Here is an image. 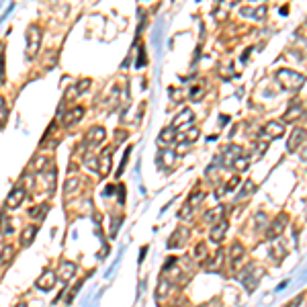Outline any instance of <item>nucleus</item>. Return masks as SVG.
<instances>
[{
  "instance_id": "obj_3",
  "label": "nucleus",
  "mask_w": 307,
  "mask_h": 307,
  "mask_svg": "<svg viewBox=\"0 0 307 307\" xmlns=\"http://www.w3.org/2000/svg\"><path fill=\"white\" fill-rule=\"evenodd\" d=\"M264 277V268L258 266V264H248L246 270H244V275H242V285L246 287V291L252 293L256 287H258L260 279Z\"/></svg>"
},
{
  "instance_id": "obj_30",
  "label": "nucleus",
  "mask_w": 307,
  "mask_h": 307,
  "mask_svg": "<svg viewBox=\"0 0 307 307\" xmlns=\"http://www.w3.org/2000/svg\"><path fill=\"white\" fill-rule=\"evenodd\" d=\"M199 140V129H189L186 135H178V144H191Z\"/></svg>"
},
{
  "instance_id": "obj_34",
  "label": "nucleus",
  "mask_w": 307,
  "mask_h": 307,
  "mask_svg": "<svg viewBox=\"0 0 307 307\" xmlns=\"http://www.w3.org/2000/svg\"><path fill=\"white\" fill-rule=\"evenodd\" d=\"M233 166H235L237 170H248V166H250V158L246 156V154H242L240 158H235V160H233Z\"/></svg>"
},
{
  "instance_id": "obj_12",
  "label": "nucleus",
  "mask_w": 307,
  "mask_h": 307,
  "mask_svg": "<svg viewBox=\"0 0 307 307\" xmlns=\"http://www.w3.org/2000/svg\"><path fill=\"white\" fill-rule=\"evenodd\" d=\"M193 121H195V113H193L191 109H182V111L178 113V117L174 119L172 127H174V129H184V127L193 125Z\"/></svg>"
},
{
  "instance_id": "obj_14",
  "label": "nucleus",
  "mask_w": 307,
  "mask_h": 307,
  "mask_svg": "<svg viewBox=\"0 0 307 307\" xmlns=\"http://www.w3.org/2000/svg\"><path fill=\"white\" fill-rule=\"evenodd\" d=\"M305 129H301V127H297V129H293V133H291V138H289V142H287V150L289 152H297V148L303 144V140H305Z\"/></svg>"
},
{
  "instance_id": "obj_10",
  "label": "nucleus",
  "mask_w": 307,
  "mask_h": 307,
  "mask_svg": "<svg viewBox=\"0 0 307 307\" xmlns=\"http://www.w3.org/2000/svg\"><path fill=\"white\" fill-rule=\"evenodd\" d=\"M189 235H191V231L186 230V228H178L172 235H170V240H168V248L170 250H174V248H180L186 240H189Z\"/></svg>"
},
{
  "instance_id": "obj_19",
  "label": "nucleus",
  "mask_w": 307,
  "mask_h": 307,
  "mask_svg": "<svg viewBox=\"0 0 307 307\" xmlns=\"http://www.w3.org/2000/svg\"><path fill=\"white\" fill-rule=\"evenodd\" d=\"M111 158H113V152H111V150H105V152H102V156H100V160H98V174H100V176H107V174H109Z\"/></svg>"
},
{
  "instance_id": "obj_2",
  "label": "nucleus",
  "mask_w": 307,
  "mask_h": 307,
  "mask_svg": "<svg viewBox=\"0 0 307 307\" xmlns=\"http://www.w3.org/2000/svg\"><path fill=\"white\" fill-rule=\"evenodd\" d=\"M39 49H41V27L39 25H29L27 27V60H35L37 54H39Z\"/></svg>"
},
{
  "instance_id": "obj_44",
  "label": "nucleus",
  "mask_w": 307,
  "mask_h": 307,
  "mask_svg": "<svg viewBox=\"0 0 307 307\" xmlns=\"http://www.w3.org/2000/svg\"><path fill=\"white\" fill-rule=\"evenodd\" d=\"M199 307H201V305H199Z\"/></svg>"
},
{
  "instance_id": "obj_43",
  "label": "nucleus",
  "mask_w": 307,
  "mask_h": 307,
  "mask_svg": "<svg viewBox=\"0 0 307 307\" xmlns=\"http://www.w3.org/2000/svg\"><path fill=\"white\" fill-rule=\"evenodd\" d=\"M16 307H27V303H19V305H16Z\"/></svg>"
},
{
  "instance_id": "obj_28",
  "label": "nucleus",
  "mask_w": 307,
  "mask_h": 307,
  "mask_svg": "<svg viewBox=\"0 0 307 307\" xmlns=\"http://www.w3.org/2000/svg\"><path fill=\"white\" fill-rule=\"evenodd\" d=\"M78 189H80V178H70L64 186V193L66 197H72V193H78Z\"/></svg>"
},
{
  "instance_id": "obj_27",
  "label": "nucleus",
  "mask_w": 307,
  "mask_h": 307,
  "mask_svg": "<svg viewBox=\"0 0 307 307\" xmlns=\"http://www.w3.org/2000/svg\"><path fill=\"white\" fill-rule=\"evenodd\" d=\"M240 14H244V16H248V14H254L258 21H264V16H266V6L262 4L260 8H256V10H252V8H242L240 10Z\"/></svg>"
},
{
  "instance_id": "obj_20",
  "label": "nucleus",
  "mask_w": 307,
  "mask_h": 307,
  "mask_svg": "<svg viewBox=\"0 0 307 307\" xmlns=\"http://www.w3.org/2000/svg\"><path fill=\"white\" fill-rule=\"evenodd\" d=\"M35 235H37V226H27L21 233V246L29 248L33 244V240H35Z\"/></svg>"
},
{
  "instance_id": "obj_24",
  "label": "nucleus",
  "mask_w": 307,
  "mask_h": 307,
  "mask_svg": "<svg viewBox=\"0 0 307 307\" xmlns=\"http://www.w3.org/2000/svg\"><path fill=\"white\" fill-rule=\"evenodd\" d=\"M174 289V285H172V281H168V279H162L160 281V285H158V291H156V297L158 299H166L168 297V293Z\"/></svg>"
},
{
  "instance_id": "obj_33",
  "label": "nucleus",
  "mask_w": 307,
  "mask_h": 307,
  "mask_svg": "<svg viewBox=\"0 0 307 307\" xmlns=\"http://www.w3.org/2000/svg\"><path fill=\"white\" fill-rule=\"evenodd\" d=\"M203 199H205V193H201V191H199V193H195V195H191V197H189V201H186V205H189L191 209H197L199 205L203 203Z\"/></svg>"
},
{
  "instance_id": "obj_11",
  "label": "nucleus",
  "mask_w": 307,
  "mask_h": 307,
  "mask_svg": "<svg viewBox=\"0 0 307 307\" xmlns=\"http://www.w3.org/2000/svg\"><path fill=\"white\" fill-rule=\"evenodd\" d=\"M244 256H246V248L240 244V242H235L230 250V262H231V268L237 270L240 268V262L244 260Z\"/></svg>"
},
{
  "instance_id": "obj_39",
  "label": "nucleus",
  "mask_w": 307,
  "mask_h": 307,
  "mask_svg": "<svg viewBox=\"0 0 307 307\" xmlns=\"http://www.w3.org/2000/svg\"><path fill=\"white\" fill-rule=\"evenodd\" d=\"M301 303H303V295H299V297H295V299H293L291 303H287L285 307H299Z\"/></svg>"
},
{
  "instance_id": "obj_6",
  "label": "nucleus",
  "mask_w": 307,
  "mask_h": 307,
  "mask_svg": "<svg viewBox=\"0 0 307 307\" xmlns=\"http://www.w3.org/2000/svg\"><path fill=\"white\" fill-rule=\"evenodd\" d=\"M56 281H58V275L51 268H45L41 275H39V279L35 281V287L37 289H41V291H51L54 289V285H56Z\"/></svg>"
},
{
  "instance_id": "obj_42",
  "label": "nucleus",
  "mask_w": 307,
  "mask_h": 307,
  "mask_svg": "<svg viewBox=\"0 0 307 307\" xmlns=\"http://www.w3.org/2000/svg\"><path fill=\"white\" fill-rule=\"evenodd\" d=\"M301 158H303V160H305V162H307V148H305V152H303V154H301Z\"/></svg>"
},
{
  "instance_id": "obj_21",
  "label": "nucleus",
  "mask_w": 307,
  "mask_h": 307,
  "mask_svg": "<svg viewBox=\"0 0 307 307\" xmlns=\"http://www.w3.org/2000/svg\"><path fill=\"white\" fill-rule=\"evenodd\" d=\"M221 264H224V250H217V254L213 256V258H207L205 268H207L209 272H217L221 268Z\"/></svg>"
},
{
  "instance_id": "obj_13",
  "label": "nucleus",
  "mask_w": 307,
  "mask_h": 307,
  "mask_svg": "<svg viewBox=\"0 0 307 307\" xmlns=\"http://www.w3.org/2000/svg\"><path fill=\"white\" fill-rule=\"evenodd\" d=\"M74 275H76V264L74 262H68V260L60 262V266H58V277H60V281L68 283Z\"/></svg>"
},
{
  "instance_id": "obj_4",
  "label": "nucleus",
  "mask_w": 307,
  "mask_h": 307,
  "mask_svg": "<svg viewBox=\"0 0 307 307\" xmlns=\"http://www.w3.org/2000/svg\"><path fill=\"white\" fill-rule=\"evenodd\" d=\"M287 224H289V217H287V213L277 215L275 219L270 221V226H268V230H266V237H268V240H277V237H281V233L285 231Z\"/></svg>"
},
{
  "instance_id": "obj_17",
  "label": "nucleus",
  "mask_w": 307,
  "mask_h": 307,
  "mask_svg": "<svg viewBox=\"0 0 307 307\" xmlns=\"http://www.w3.org/2000/svg\"><path fill=\"white\" fill-rule=\"evenodd\" d=\"M174 162H176V154L172 152V150H160V154H158V164L160 166H166V170H170L174 166Z\"/></svg>"
},
{
  "instance_id": "obj_5",
  "label": "nucleus",
  "mask_w": 307,
  "mask_h": 307,
  "mask_svg": "<svg viewBox=\"0 0 307 307\" xmlns=\"http://www.w3.org/2000/svg\"><path fill=\"white\" fill-rule=\"evenodd\" d=\"M25 197H27V191H25V186L23 184H16L14 189L8 193V197H6V209H19L21 205H23V201H25Z\"/></svg>"
},
{
  "instance_id": "obj_23",
  "label": "nucleus",
  "mask_w": 307,
  "mask_h": 307,
  "mask_svg": "<svg viewBox=\"0 0 307 307\" xmlns=\"http://www.w3.org/2000/svg\"><path fill=\"white\" fill-rule=\"evenodd\" d=\"M303 115V107H301V102H293V107H289V111L285 113V121H295V119H299Z\"/></svg>"
},
{
  "instance_id": "obj_36",
  "label": "nucleus",
  "mask_w": 307,
  "mask_h": 307,
  "mask_svg": "<svg viewBox=\"0 0 307 307\" xmlns=\"http://www.w3.org/2000/svg\"><path fill=\"white\" fill-rule=\"evenodd\" d=\"M6 115H8V109H6V102L4 98L0 96V127H2L6 123Z\"/></svg>"
},
{
  "instance_id": "obj_37",
  "label": "nucleus",
  "mask_w": 307,
  "mask_h": 307,
  "mask_svg": "<svg viewBox=\"0 0 307 307\" xmlns=\"http://www.w3.org/2000/svg\"><path fill=\"white\" fill-rule=\"evenodd\" d=\"M205 256H207V246H205V244H199L197 250H195V258H197V260H203Z\"/></svg>"
},
{
  "instance_id": "obj_18",
  "label": "nucleus",
  "mask_w": 307,
  "mask_h": 307,
  "mask_svg": "<svg viewBox=\"0 0 307 307\" xmlns=\"http://www.w3.org/2000/svg\"><path fill=\"white\" fill-rule=\"evenodd\" d=\"M224 215H226V207H224V205H217L215 209H211V211L205 213V221L215 226V224H219V221L224 219Z\"/></svg>"
},
{
  "instance_id": "obj_32",
  "label": "nucleus",
  "mask_w": 307,
  "mask_h": 307,
  "mask_svg": "<svg viewBox=\"0 0 307 307\" xmlns=\"http://www.w3.org/2000/svg\"><path fill=\"white\" fill-rule=\"evenodd\" d=\"M254 191H256V184H254L252 180H244V189L240 191V195H237V199L242 201V199H246L248 195H252Z\"/></svg>"
},
{
  "instance_id": "obj_1",
  "label": "nucleus",
  "mask_w": 307,
  "mask_h": 307,
  "mask_svg": "<svg viewBox=\"0 0 307 307\" xmlns=\"http://www.w3.org/2000/svg\"><path fill=\"white\" fill-rule=\"evenodd\" d=\"M275 78H277V82L281 84V86L285 90H289V92L301 90V86L305 84V76L301 72L291 70V68H279V70L275 72Z\"/></svg>"
},
{
  "instance_id": "obj_38",
  "label": "nucleus",
  "mask_w": 307,
  "mask_h": 307,
  "mask_svg": "<svg viewBox=\"0 0 307 307\" xmlns=\"http://www.w3.org/2000/svg\"><path fill=\"white\" fill-rule=\"evenodd\" d=\"M129 154H131V148H127V152H125V156H123V162H121V166H119V170H117V174H121V172H123V168L127 166V160H129Z\"/></svg>"
},
{
  "instance_id": "obj_26",
  "label": "nucleus",
  "mask_w": 307,
  "mask_h": 307,
  "mask_svg": "<svg viewBox=\"0 0 307 307\" xmlns=\"http://www.w3.org/2000/svg\"><path fill=\"white\" fill-rule=\"evenodd\" d=\"M47 211H49V205L41 203V205H37V207H33V209H29V215H31L33 219H43Z\"/></svg>"
},
{
  "instance_id": "obj_40",
  "label": "nucleus",
  "mask_w": 307,
  "mask_h": 307,
  "mask_svg": "<svg viewBox=\"0 0 307 307\" xmlns=\"http://www.w3.org/2000/svg\"><path fill=\"white\" fill-rule=\"evenodd\" d=\"M240 184V176H233L231 180H230V184H228V191H231V189H235V186Z\"/></svg>"
},
{
  "instance_id": "obj_7",
  "label": "nucleus",
  "mask_w": 307,
  "mask_h": 307,
  "mask_svg": "<svg viewBox=\"0 0 307 307\" xmlns=\"http://www.w3.org/2000/svg\"><path fill=\"white\" fill-rule=\"evenodd\" d=\"M41 178H43V189L47 191V195H51L56 191V180H58V168L54 164L47 166V172L43 170L41 172Z\"/></svg>"
},
{
  "instance_id": "obj_25",
  "label": "nucleus",
  "mask_w": 307,
  "mask_h": 307,
  "mask_svg": "<svg viewBox=\"0 0 307 307\" xmlns=\"http://www.w3.org/2000/svg\"><path fill=\"white\" fill-rule=\"evenodd\" d=\"M160 142H162V144H172V142H178L176 129H174V127H166V129L160 133Z\"/></svg>"
},
{
  "instance_id": "obj_15",
  "label": "nucleus",
  "mask_w": 307,
  "mask_h": 307,
  "mask_svg": "<svg viewBox=\"0 0 307 307\" xmlns=\"http://www.w3.org/2000/svg\"><path fill=\"white\" fill-rule=\"evenodd\" d=\"M82 115H84V109L82 107H74L72 111H68L66 115H64V119H62V125L64 127H72V125H76L80 119H82Z\"/></svg>"
},
{
  "instance_id": "obj_16",
  "label": "nucleus",
  "mask_w": 307,
  "mask_h": 307,
  "mask_svg": "<svg viewBox=\"0 0 307 307\" xmlns=\"http://www.w3.org/2000/svg\"><path fill=\"white\" fill-rule=\"evenodd\" d=\"M262 133H266L268 138H283L285 125H283V121H268V123L262 127Z\"/></svg>"
},
{
  "instance_id": "obj_29",
  "label": "nucleus",
  "mask_w": 307,
  "mask_h": 307,
  "mask_svg": "<svg viewBox=\"0 0 307 307\" xmlns=\"http://www.w3.org/2000/svg\"><path fill=\"white\" fill-rule=\"evenodd\" d=\"M84 166H86L88 170H98V158L94 156V154L88 150L86 154H84Z\"/></svg>"
},
{
  "instance_id": "obj_35",
  "label": "nucleus",
  "mask_w": 307,
  "mask_h": 307,
  "mask_svg": "<svg viewBox=\"0 0 307 307\" xmlns=\"http://www.w3.org/2000/svg\"><path fill=\"white\" fill-rule=\"evenodd\" d=\"M4 84V43H0V86Z\"/></svg>"
},
{
  "instance_id": "obj_8",
  "label": "nucleus",
  "mask_w": 307,
  "mask_h": 307,
  "mask_svg": "<svg viewBox=\"0 0 307 307\" xmlns=\"http://www.w3.org/2000/svg\"><path fill=\"white\" fill-rule=\"evenodd\" d=\"M228 228H230V224H228V219H221L219 224H215L213 228H211V231H209V240L213 242V244H221L226 240V233H228Z\"/></svg>"
},
{
  "instance_id": "obj_9",
  "label": "nucleus",
  "mask_w": 307,
  "mask_h": 307,
  "mask_svg": "<svg viewBox=\"0 0 307 307\" xmlns=\"http://www.w3.org/2000/svg\"><path fill=\"white\" fill-rule=\"evenodd\" d=\"M105 138H107V133H105V129H102V127L88 129V133H86V148L92 150V148L100 146L102 142H105Z\"/></svg>"
},
{
  "instance_id": "obj_41",
  "label": "nucleus",
  "mask_w": 307,
  "mask_h": 307,
  "mask_svg": "<svg viewBox=\"0 0 307 307\" xmlns=\"http://www.w3.org/2000/svg\"><path fill=\"white\" fill-rule=\"evenodd\" d=\"M203 96V88H195V90H191V98L193 100H197V98H201Z\"/></svg>"
},
{
  "instance_id": "obj_31",
  "label": "nucleus",
  "mask_w": 307,
  "mask_h": 307,
  "mask_svg": "<svg viewBox=\"0 0 307 307\" xmlns=\"http://www.w3.org/2000/svg\"><path fill=\"white\" fill-rule=\"evenodd\" d=\"M285 254H287V248L283 244H277L275 248L270 250V258H275V262H281L285 258Z\"/></svg>"
},
{
  "instance_id": "obj_22",
  "label": "nucleus",
  "mask_w": 307,
  "mask_h": 307,
  "mask_svg": "<svg viewBox=\"0 0 307 307\" xmlns=\"http://www.w3.org/2000/svg\"><path fill=\"white\" fill-rule=\"evenodd\" d=\"M12 258H14V248L10 244H6L2 250H0V268L8 266L12 262Z\"/></svg>"
}]
</instances>
